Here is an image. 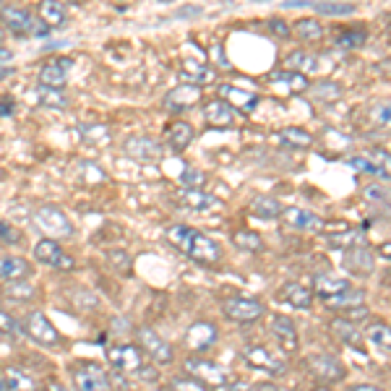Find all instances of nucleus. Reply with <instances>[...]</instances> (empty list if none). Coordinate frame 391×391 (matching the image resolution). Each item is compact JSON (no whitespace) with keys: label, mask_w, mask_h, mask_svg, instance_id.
<instances>
[{"label":"nucleus","mask_w":391,"mask_h":391,"mask_svg":"<svg viewBox=\"0 0 391 391\" xmlns=\"http://www.w3.org/2000/svg\"><path fill=\"white\" fill-rule=\"evenodd\" d=\"M277 138L285 146H293V149H310L313 146V136L305 128H282L277 133Z\"/></svg>","instance_id":"obj_33"},{"label":"nucleus","mask_w":391,"mask_h":391,"mask_svg":"<svg viewBox=\"0 0 391 391\" xmlns=\"http://www.w3.org/2000/svg\"><path fill=\"white\" fill-rule=\"evenodd\" d=\"M181 201H183V206H188V209H193V211H214V209H219L217 198H214L211 193H203V191H198V188L183 191Z\"/></svg>","instance_id":"obj_28"},{"label":"nucleus","mask_w":391,"mask_h":391,"mask_svg":"<svg viewBox=\"0 0 391 391\" xmlns=\"http://www.w3.org/2000/svg\"><path fill=\"white\" fill-rule=\"evenodd\" d=\"M347 165L355 167V170H360V173H376L373 165H370V159L365 154H357V157H350L347 159Z\"/></svg>","instance_id":"obj_53"},{"label":"nucleus","mask_w":391,"mask_h":391,"mask_svg":"<svg viewBox=\"0 0 391 391\" xmlns=\"http://www.w3.org/2000/svg\"><path fill=\"white\" fill-rule=\"evenodd\" d=\"M269 29L274 31L277 37H282V39L293 37V29H290V26H287V24L282 21V19H271V21H269Z\"/></svg>","instance_id":"obj_55"},{"label":"nucleus","mask_w":391,"mask_h":391,"mask_svg":"<svg viewBox=\"0 0 391 391\" xmlns=\"http://www.w3.org/2000/svg\"><path fill=\"white\" fill-rule=\"evenodd\" d=\"M21 331H24V326H19V321H16L11 313L0 310V334H3V337H19Z\"/></svg>","instance_id":"obj_47"},{"label":"nucleus","mask_w":391,"mask_h":391,"mask_svg":"<svg viewBox=\"0 0 391 391\" xmlns=\"http://www.w3.org/2000/svg\"><path fill=\"white\" fill-rule=\"evenodd\" d=\"M331 334L339 339V342H345L347 347H355V350H362V334L357 329V321H350V318H334L331 321Z\"/></svg>","instance_id":"obj_24"},{"label":"nucleus","mask_w":391,"mask_h":391,"mask_svg":"<svg viewBox=\"0 0 391 391\" xmlns=\"http://www.w3.org/2000/svg\"><path fill=\"white\" fill-rule=\"evenodd\" d=\"M378 256L386 258V261H391V240H386V243L378 245Z\"/></svg>","instance_id":"obj_57"},{"label":"nucleus","mask_w":391,"mask_h":391,"mask_svg":"<svg viewBox=\"0 0 391 391\" xmlns=\"http://www.w3.org/2000/svg\"><path fill=\"white\" fill-rule=\"evenodd\" d=\"M68 68H71V58H55V61L45 63L39 68V86H53V89H63L68 83Z\"/></svg>","instance_id":"obj_21"},{"label":"nucleus","mask_w":391,"mask_h":391,"mask_svg":"<svg viewBox=\"0 0 391 391\" xmlns=\"http://www.w3.org/2000/svg\"><path fill=\"white\" fill-rule=\"evenodd\" d=\"M350 285L347 279H339V277H334V274H318L316 279H313V290H316V295L318 298H331V295H337V293H342L345 287Z\"/></svg>","instance_id":"obj_31"},{"label":"nucleus","mask_w":391,"mask_h":391,"mask_svg":"<svg viewBox=\"0 0 391 391\" xmlns=\"http://www.w3.org/2000/svg\"><path fill=\"white\" fill-rule=\"evenodd\" d=\"M39 102L45 107H66L68 99L61 94V89H53V86H39Z\"/></svg>","instance_id":"obj_44"},{"label":"nucleus","mask_w":391,"mask_h":391,"mask_svg":"<svg viewBox=\"0 0 391 391\" xmlns=\"http://www.w3.org/2000/svg\"><path fill=\"white\" fill-rule=\"evenodd\" d=\"M107 258H110V261H118L115 263V269L123 271V274H131V271H133V266H131V256L128 253H123V250H113V253H107Z\"/></svg>","instance_id":"obj_50"},{"label":"nucleus","mask_w":391,"mask_h":391,"mask_svg":"<svg viewBox=\"0 0 391 391\" xmlns=\"http://www.w3.org/2000/svg\"><path fill=\"white\" fill-rule=\"evenodd\" d=\"M181 183L186 186V188H201L203 186V173H198V170H186L181 178Z\"/></svg>","instance_id":"obj_52"},{"label":"nucleus","mask_w":391,"mask_h":391,"mask_svg":"<svg viewBox=\"0 0 391 391\" xmlns=\"http://www.w3.org/2000/svg\"><path fill=\"white\" fill-rule=\"evenodd\" d=\"M162 3H165V0H162ZM167 3H170V0H167Z\"/></svg>","instance_id":"obj_62"},{"label":"nucleus","mask_w":391,"mask_h":391,"mask_svg":"<svg viewBox=\"0 0 391 391\" xmlns=\"http://www.w3.org/2000/svg\"><path fill=\"white\" fill-rule=\"evenodd\" d=\"M203 121L209 128L225 131L235 126V107L225 99H211L209 105L203 107Z\"/></svg>","instance_id":"obj_19"},{"label":"nucleus","mask_w":391,"mask_h":391,"mask_svg":"<svg viewBox=\"0 0 391 391\" xmlns=\"http://www.w3.org/2000/svg\"><path fill=\"white\" fill-rule=\"evenodd\" d=\"M3 381H6V389H34V381L19 368H6Z\"/></svg>","instance_id":"obj_41"},{"label":"nucleus","mask_w":391,"mask_h":391,"mask_svg":"<svg viewBox=\"0 0 391 391\" xmlns=\"http://www.w3.org/2000/svg\"><path fill=\"white\" fill-rule=\"evenodd\" d=\"M345 269L355 277H368L376 269V256L370 248H362V245H355V248L345 250Z\"/></svg>","instance_id":"obj_18"},{"label":"nucleus","mask_w":391,"mask_h":391,"mask_svg":"<svg viewBox=\"0 0 391 391\" xmlns=\"http://www.w3.org/2000/svg\"><path fill=\"white\" fill-rule=\"evenodd\" d=\"M0 389H6V381H3V378H0Z\"/></svg>","instance_id":"obj_58"},{"label":"nucleus","mask_w":391,"mask_h":391,"mask_svg":"<svg viewBox=\"0 0 391 391\" xmlns=\"http://www.w3.org/2000/svg\"><path fill=\"white\" fill-rule=\"evenodd\" d=\"M305 365H308L310 376L321 381V384H342L347 378L345 362L334 357V355H310Z\"/></svg>","instance_id":"obj_6"},{"label":"nucleus","mask_w":391,"mask_h":391,"mask_svg":"<svg viewBox=\"0 0 391 391\" xmlns=\"http://www.w3.org/2000/svg\"><path fill=\"white\" fill-rule=\"evenodd\" d=\"M136 339H138L141 352H146L151 360L159 362V365H170V362L175 360L173 347L167 345V342L159 337L157 331H151L149 326H138V329H136Z\"/></svg>","instance_id":"obj_8"},{"label":"nucleus","mask_w":391,"mask_h":391,"mask_svg":"<svg viewBox=\"0 0 391 391\" xmlns=\"http://www.w3.org/2000/svg\"><path fill=\"white\" fill-rule=\"evenodd\" d=\"M167 240L173 248L181 250L183 256H188L191 261L201 263V266H214V263L222 261L219 243L188 225H173L167 230Z\"/></svg>","instance_id":"obj_1"},{"label":"nucleus","mask_w":391,"mask_h":391,"mask_svg":"<svg viewBox=\"0 0 391 391\" xmlns=\"http://www.w3.org/2000/svg\"><path fill=\"white\" fill-rule=\"evenodd\" d=\"M339 97H342V86L334 81H321L313 86V99L318 102H337Z\"/></svg>","instance_id":"obj_40"},{"label":"nucleus","mask_w":391,"mask_h":391,"mask_svg":"<svg viewBox=\"0 0 391 391\" xmlns=\"http://www.w3.org/2000/svg\"><path fill=\"white\" fill-rule=\"evenodd\" d=\"M360 235L355 233L352 227H347V230H342V233H334L329 238V245L331 248H347V245H352L355 240H357Z\"/></svg>","instance_id":"obj_48"},{"label":"nucleus","mask_w":391,"mask_h":391,"mask_svg":"<svg viewBox=\"0 0 391 391\" xmlns=\"http://www.w3.org/2000/svg\"><path fill=\"white\" fill-rule=\"evenodd\" d=\"M243 357L248 360L250 368L261 370L266 376H285V370H287V362L282 360L279 355H274L271 350H266V347H261V345L245 347V350H243Z\"/></svg>","instance_id":"obj_9"},{"label":"nucleus","mask_w":391,"mask_h":391,"mask_svg":"<svg viewBox=\"0 0 391 391\" xmlns=\"http://www.w3.org/2000/svg\"><path fill=\"white\" fill-rule=\"evenodd\" d=\"M3 178H6V173H3V170H0V181H3Z\"/></svg>","instance_id":"obj_59"},{"label":"nucleus","mask_w":391,"mask_h":391,"mask_svg":"<svg viewBox=\"0 0 391 391\" xmlns=\"http://www.w3.org/2000/svg\"><path fill=\"white\" fill-rule=\"evenodd\" d=\"M71 378H73L76 389H86V391L113 389V386H110V370L102 368V365L94 360L76 362L73 368H71Z\"/></svg>","instance_id":"obj_5"},{"label":"nucleus","mask_w":391,"mask_h":391,"mask_svg":"<svg viewBox=\"0 0 391 391\" xmlns=\"http://www.w3.org/2000/svg\"><path fill=\"white\" fill-rule=\"evenodd\" d=\"M81 136L91 143H107L110 141V128L102 123H89V126H81Z\"/></svg>","instance_id":"obj_43"},{"label":"nucleus","mask_w":391,"mask_h":391,"mask_svg":"<svg viewBox=\"0 0 391 391\" xmlns=\"http://www.w3.org/2000/svg\"><path fill=\"white\" fill-rule=\"evenodd\" d=\"M365 339H368L373 347H378V350L391 352V329L386 324H370L368 329H365Z\"/></svg>","instance_id":"obj_37"},{"label":"nucleus","mask_w":391,"mask_h":391,"mask_svg":"<svg viewBox=\"0 0 391 391\" xmlns=\"http://www.w3.org/2000/svg\"><path fill=\"white\" fill-rule=\"evenodd\" d=\"M186 373L196 376L206 386H230L233 384V373L225 370L217 362L206 360V357H188L186 360Z\"/></svg>","instance_id":"obj_7"},{"label":"nucleus","mask_w":391,"mask_h":391,"mask_svg":"<svg viewBox=\"0 0 391 391\" xmlns=\"http://www.w3.org/2000/svg\"><path fill=\"white\" fill-rule=\"evenodd\" d=\"M285 8H313V11L326 16L355 14V8L350 3H339V0H285Z\"/></svg>","instance_id":"obj_22"},{"label":"nucleus","mask_w":391,"mask_h":391,"mask_svg":"<svg viewBox=\"0 0 391 391\" xmlns=\"http://www.w3.org/2000/svg\"><path fill=\"white\" fill-rule=\"evenodd\" d=\"M193 138H196L193 126H191V123H186V121L170 123V126H167V131H165V141H167V146H170L173 151H186L191 143H193Z\"/></svg>","instance_id":"obj_23"},{"label":"nucleus","mask_w":391,"mask_h":391,"mask_svg":"<svg viewBox=\"0 0 391 391\" xmlns=\"http://www.w3.org/2000/svg\"><path fill=\"white\" fill-rule=\"evenodd\" d=\"M107 362L113 370H121L126 376H133L136 370L143 365V352L141 347L133 345H113L107 347Z\"/></svg>","instance_id":"obj_11"},{"label":"nucleus","mask_w":391,"mask_h":391,"mask_svg":"<svg viewBox=\"0 0 391 391\" xmlns=\"http://www.w3.org/2000/svg\"><path fill=\"white\" fill-rule=\"evenodd\" d=\"M365 31L362 29H345L337 34V45L339 47H347V50H355V47H362L365 45Z\"/></svg>","instance_id":"obj_42"},{"label":"nucleus","mask_w":391,"mask_h":391,"mask_svg":"<svg viewBox=\"0 0 391 391\" xmlns=\"http://www.w3.org/2000/svg\"><path fill=\"white\" fill-rule=\"evenodd\" d=\"M263 303L256 298H230V300L222 305V313L225 318L235 321V324H253L263 316Z\"/></svg>","instance_id":"obj_10"},{"label":"nucleus","mask_w":391,"mask_h":391,"mask_svg":"<svg viewBox=\"0 0 391 391\" xmlns=\"http://www.w3.org/2000/svg\"><path fill=\"white\" fill-rule=\"evenodd\" d=\"M370 121L376 123L378 128H389L391 131V102H381L370 110Z\"/></svg>","instance_id":"obj_46"},{"label":"nucleus","mask_w":391,"mask_h":391,"mask_svg":"<svg viewBox=\"0 0 391 391\" xmlns=\"http://www.w3.org/2000/svg\"><path fill=\"white\" fill-rule=\"evenodd\" d=\"M217 339H219V331L211 321H196V324L186 331V347H188L191 352H198V355H203L209 347H214Z\"/></svg>","instance_id":"obj_15"},{"label":"nucleus","mask_w":391,"mask_h":391,"mask_svg":"<svg viewBox=\"0 0 391 391\" xmlns=\"http://www.w3.org/2000/svg\"><path fill=\"white\" fill-rule=\"evenodd\" d=\"M0 3H3V0H0Z\"/></svg>","instance_id":"obj_63"},{"label":"nucleus","mask_w":391,"mask_h":391,"mask_svg":"<svg viewBox=\"0 0 391 391\" xmlns=\"http://www.w3.org/2000/svg\"><path fill=\"white\" fill-rule=\"evenodd\" d=\"M219 94H222L225 102H230V105L243 110V113H250V110L258 105V94H253V91H243V89H238V86H230V83H225V86L219 89Z\"/></svg>","instance_id":"obj_26"},{"label":"nucleus","mask_w":391,"mask_h":391,"mask_svg":"<svg viewBox=\"0 0 391 391\" xmlns=\"http://www.w3.org/2000/svg\"><path fill=\"white\" fill-rule=\"evenodd\" d=\"M16 113V102L8 94H0V118H11Z\"/></svg>","instance_id":"obj_56"},{"label":"nucleus","mask_w":391,"mask_h":391,"mask_svg":"<svg viewBox=\"0 0 391 391\" xmlns=\"http://www.w3.org/2000/svg\"><path fill=\"white\" fill-rule=\"evenodd\" d=\"M0 243H6V245H21V233H19L11 222H3V219H0Z\"/></svg>","instance_id":"obj_49"},{"label":"nucleus","mask_w":391,"mask_h":391,"mask_svg":"<svg viewBox=\"0 0 391 391\" xmlns=\"http://www.w3.org/2000/svg\"><path fill=\"white\" fill-rule=\"evenodd\" d=\"M37 16L50 26V29L66 24V8H63L61 0H42L37 6Z\"/></svg>","instance_id":"obj_30"},{"label":"nucleus","mask_w":391,"mask_h":391,"mask_svg":"<svg viewBox=\"0 0 391 391\" xmlns=\"http://www.w3.org/2000/svg\"><path fill=\"white\" fill-rule=\"evenodd\" d=\"M198 99H201V89H198L196 83H181V86L167 91L165 107L173 110V113H183V110L198 105Z\"/></svg>","instance_id":"obj_20"},{"label":"nucleus","mask_w":391,"mask_h":391,"mask_svg":"<svg viewBox=\"0 0 391 391\" xmlns=\"http://www.w3.org/2000/svg\"><path fill=\"white\" fill-rule=\"evenodd\" d=\"M293 31L295 37L303 39V42H310V45L324 39V26H321L316 19H300V21H295Z\"/></svg>","instance_id":"obj_32"},{"label":"nucleus","mask_w":391,"mask_h":391,"mask_svg":"<svg viewBox=\"0 0 391 391\" xmlns=\"http://www.w3.org/2000/svg\"><path fill=\"white\" fill-rule=\"evenodd\" d=\"M365 157L370 159V165H373L376 175H381V178H391V151L381 149V146H373V149L365 151Z\"/></svg>","instance_id":"obj_38"},{"label":"nucleus","mask_w":391,"mask_h":391,"mask_svg":"<svg viewBox=\"0 0 391 391\" xmlns=\"http://www.w3.org/2000/svg\"><path fill=\"white\" fill-rule=\"evenodd\" d=\"M0 24L19 37H47L50 34V26L39 16L19 6H0Z\"/></svg>","instance_id":"obj_2"},{"label":"nucleus","mask_w":391,"mask_h":391,"mask_svg":"<svg viewBox=\"0 0 391 391\" xmlns=\"http://www.w3.org/2000/svg\"><path fill=\"white\" fill-rule=\"evenodd\" d=\"M365 300V293H362L360 287H352V285H347L342 293H337V295H331V298H326V308H331V310H345V308H350V305H357V303H362Z\"/></svg>","instance_id":"obj_29"},{"label":"nucleus","mask_w":391,"mask_h":391,"mask_svg":"<svg viewBox=\"0 0 391 391\" xmlns=\"http://www.w3.org/2000/svg\"><path fill=\"white\" fill-rule=\"evenodd\" d=\"M170 386H173V389H196V391L206 389V384H203V381H198L196 376H191V378H175V381H170Z\"/></svg>","instance_id":"obj_51"},{"label":"nucleus","mask_w":391,"mask_h":391,"mask_svg":"<svg viewBox=\"0 0 391 391\" xmlns=\"http://www.w3.org/2000/svg\"><path fill=\"white\" fill-rule=\"evenodd\" d=\"M279 217H282L285 227L298 230V233H321V227H324V219L318 217V214H313V211L308 209H298V206L282 209Z\"/></svg>","instance_id":"obj_14"},{"label":"nucleus","mask_w":391,"mask_h":391,"mask_svg":"<svg viewBox=\"0 0 391 391\" xmlns=\"http://www.w3.org/2000/svg\"><path fill=\"white\" fill-rule=\"evenodd\" d=\"M24 334L31 337L39 347L47 350H63V334L53 326V321L42 313V310H31L29 316L24 318Z\"/></svg>","instance_id":"obj_4"},{"label":"nucleus","mask_w":391,"mask_h":391,"mask_svg":"<svg viewBox=\"0 0 391 391\" xmlns=\"http://www.w3.org/2000/svg\"><path fill=\"white\" fill-rule=\"evenodd\" d=\"M282 203L274 198V196H258L256 201L250 203V214L253 217H261V219H271V217H279L282 214Z\"/></svg>","instance_id":"obj_34"},{"label":"nucleus","mask_w":391,"mask_h":391,"mask_svg":"<svg viewBox=\"0 0 391 391\" xmlns=\"http://www.w3.org/2000/svg\"><path fill=\"white\" fill-rule=\"evenodd\" d=\"M31 277V263L19 256H0V279L16 282V279Z\"/></svg>","instance_id":"obj_27"},{"label":"nucleus","mask_w":391,"mask_h":391,"mask_svg":"<svg viewBox=\"0 0 391 391\" xmlns=\"http://www.w3.org/2000/svg\"><path fill=\"white\" fill-rule=\"evenodd\" d=\"M123 154L131 159L141 162V165H157L162 159V143L149 138V136H131L123 141Z\"/></svg>","instance_id":"obj_12"},{"label":"nucleus","mask_w":391,"mask_h":391,"mask_svg":"<svg viewBox=\"0 0 391 391\" xmlns=\"http://www.w3.org/2000/svg\"><path fill=\"white\" fill-rule=\"evenodd\" d=\"M183 76L188 78V83H196V86L214 81V71H211L209 66H201V63H196V61L183 63Z\"/></svg>","instance_id":"obj_35"},{"label":"nucleus","mask_w":391,"mask_h":391,"mask_svg":"<svg viewBox=\"0 0 391 391\" xmlns=\"http://www.w3.org/2000/svg\"><path fill=\"white\" fill-rule=\"evenodd\" d=\"M271 337L277 339V345L282 347V352H295L298 350V329H295V321L290 316H271V324H269Z\"/></svg>","instance_id":"obj_17"},{"label":"nucleus","mask_w":391,"mask_h":391,"mask_svg":"<svg viewBox=\"0 0 391 391\" xmlns=\"http://www.w3.org/2000/svg\"><path fill=\"white\" fill-rule=\"evenodd\" d=\"M0 45H3V37H0Z\"/></svg>","instance_id":"obj_61"},{"label":"nucleus","mask_w":391,"mask_h":391,"mask_svg":"<svg viewBox=\"0 0 391 391\" xmlns=\"http://www.w3.org/2000/svg\"><path fill=\"white\" fill-rule=\"evenodd\" d=\"M370 310L362 305V303H357V305H350V308H345V318H350V321H362V318H368Z\"/></svg>","instance_id":"obj_54"},{"label":"nucleus","mask_w":391,"mask_h":391,"mask_svg":"<svg viewBox=\"0 0 391 391\" xmlns=\"http://www.w3.org/2000/svg\"><path fill=\"white\" fill-rule=\"evenodd\" d=\"M6 295L8 298H16V300H31L37 290L29 285V282H21V279H16V285H8L6 287Z\"/></svg>","instance_id":"obj_45"},{"label":"nucleus","mask_w":391,"mask_h":391,"mask_svg":"<svg viewBox=\"0 0 391 391\" xmlns=\"http://www.w3.org/2000/svg\"><path fill=\"white\" fill-rule=\"evenodd\" d=\"M34 258L39 263H45L50 269H61V271H73L76 269V261L68 256L66 250L53 240V238H47V240H39L34 245Z\"/></svg>","instance_id":"obj_13"},{"label":"nucleus","mask_w":391,"mask_h":391,"mask_svg":"<svg viewBox=\"0 0 391 391\" xmlns=\"http://www.w3.org/2000/svg\"><path fill=\"white\" fill-rule=\"evenodd\" d=\"M279 298H282L287 305L300 308V310H308L310 303H313V295H310V290L305 285H300V282H287V285H282V290H279Z\"/></svg>","instance_id":"obj_25"},{"label":"nucleus","mask_w":391,"mask_h":391,"mask_svg":"<svg viewBox=\"0 0 391 391\" xmlns=\"http://www.w3.org/2000/svg\"><path fill=\"white\" fill-rule=\"evenodd\" d=\"M285 66L290 68V71H298V73H313L318 68V61L316 55H308V53H290L285 58Z\"/></svg>","instance_id":"obj_36"},{"label":"nucleus","mask_w":391,"mask_h":391,"mask_svg":"<svg viewBox=\"0 0 391 391\" xmlns=\"http://www.w3.org/2000/svg\"><path fill=\"white\" fill-rule=\"evenodd\" d=\"M71 3H81V0H71Z\"/></svg>","instance_id":"obj_60"},{"label":"nucleus","mask_w":391,"mask_h":391,"mask_svg":"<svg viewBox=\"0 0 391 391\" xmlns=\"http://www.w3.org/2000/svg\"><path fill=\"white\" fill-rule=\"evenodd\" d=\"M269 86L282 97H290V94H303V91L310 89L305 73H298V71H282V73H271L269 76Z\"/></svg>","instance_id":"obj_16"},{"label":"nucleus","mask_w":391,"mask_h":391,"mask_svg":"<svg viewBox=\"0 0 391 391\" xmlns=\"http://www.w3.org/2000/svg\"><path fill=\"white\" fill-rule=\"evenodd\" d=\"M31 222L37 227L39 233H45L47 238H53V240H61V238H71L73 235V225H71V219L63 214L58 206H37L34 214H31Z\"/></svg>","instance_id":"obj_3"},{"label":"nucleus","mask_w":391,"mask_h":391,"mask_svg":"<svg viewBox=\"0 0 391 391\" xmlns=\"http://www.w3.org/2000/svg\"><path fill=\"white\" fill-rule=\"evenodd\" d=\"M233 243H235V248L248 250V253H258V250L263 248L261 235L250 233V230H238V233H233Z\"/></svg>","instance_id":"obj_39"}]
</instances>
